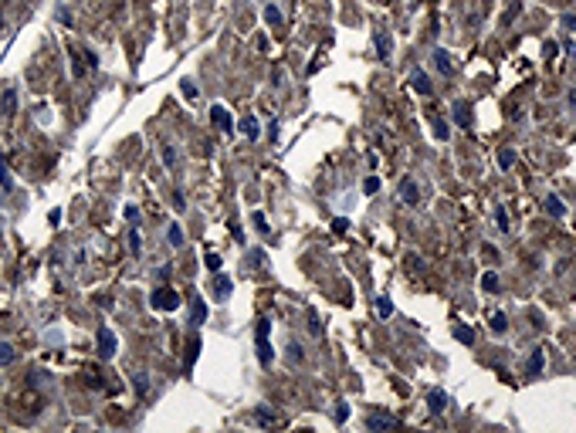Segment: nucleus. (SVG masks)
<instances>
[{
    "label": "nucleus",
    "mask_w": 576,
    "mask_h": 433,
    "mask_svg": "<svg viewBox=\"0 0 576 433\" xmlns=\"http://www.w3.org/2000/svg\"><path fill=\"white\" fill-rule=\"evenodd\" d=\"M566 102L573 105V112H576V88H569V95H566Z\"/></svg>",
    "instance_id": "obj_49"
},
{
    "label": "nucleus",
    "mask_w": 576,
    "mask_h": 433,
    "mask_svg": "<svg viewBox=\"0 0 576 433\" xmlns=\"http://www.w3.org/2000/svg\"><path fill=\"white\" fill-rule=\"evenodd\" d=\"M288 359H292L295 365H302V362H305V352H302V345H298V342L288 345Z\"/></svg>",
    "instance_id": "obj_33"
},
{
    "label": "nucleus",
    "mask_w": 576,
    "mask_h": 433,
    "mask_svg": "<svg viewBox=\"0 0 576 433\" xmlns=\"http://www.w3.org/2000/svg\"><path fill=\"white\" fill-rule=\"evenodd\" d=\"M373 47H376V58H380V61H390V55H393V37H390L386 27H380V31L373 34Z\"/></svg>",
    "instance_id": "obj_4"
},
{
    "label": "nucleus",
    "mask_w": 576,
    "mask_h": 433,
    "mask_svg": "<svg viewBox=\"0 0 576 433\" xmlns=\"http://www.w3.org/2000/svg\"><path fill=\"white\" fill-rule=\"evenodd\" d=\"M410 88L420 91V95H434V85H430V78L424 75V71H414V75H410Z\"/></svg>",
    "instance_id": "obj_12"
},
{
    "label": "nucleus",
    "mask_w": 576,
    "mask_h": 433,
    "mask_svg": "<svg viewBox=\"0 0 576 433\" xmlns=\"http://www.w3.org/2000/svg\"><path fill=\"white\" fill-rule=\"evenodd\" d=\"M95 349H99V359H112L115 349H119L115 332L112 329H99V335H95Z\"/></svg>",
    "instance_id": "obj_2"
},
{
    "label": "nucleus",
    "mask_w": 576,
    "mask_h": 433,
    "mask_svg": "<svg viewBox=\"0 0 576 433\" xmlns=\"http://www.w3.org/2000/svg\"><path fill=\"white\" fill-rule=\"evenodd\" d=\"M197 352H200V339L193 335L190 342H187V365H193V362H197Z\"/></svg>",
    "instance_id": "obj_29"
},
{
    "label": "nucleus",
    "mask_w": 576,
    "mask_h": 433,
    "mask_svg": "<svg viewBox=\"0 0 576 433\" xmlns=\"http://www.w3.org/2000/svg\"><path fill=\"white\" fill-rule=\"evenodd\" d=\"M481 288H485V291H498V288H502L498 274L495 271H485V274H481Z\"/></svg>",
    "instance_id": "obj_24"
},
{
    "label": "nucleus",
    "mask_w": 576,
    "mask_h": 433,
    "mask_svg": "<svg viewBox=\"0 0 576 433\" xmlns=\"http://www.w3.org/2000/svg\"><path fill=\"white\" fill-rule=\"evenodd\" d=\"M125 220H129V224H139V206H132V203L125 206Z\"/></svg>",
    "instance_id": "obj_37"
},
{
    "label": "nucleus",
    "mask_w": 576,
    "mask_h": 433,
    "mask_svg": "<svg viewBox=\"0 0 576 433\" xmlns=\"http://www.w3.org/2000/svg\"><path fill=\"white\" fill-rule=\"evenodd\" d=\"M308 332H312V335H322V318H319V315L308 318Z\"/></svg>",
    "instance_id": "obj_36"
},
{
    "label": "nucleus",
    "mask_w": 576,
    "mask_h": 433,
    "mask_svg": "<svg viewBox=\"0 0 576 433\" xmlns=\"http://www.w3.org/2000/svg\"><path fill=\"white\" fill-rule=\"evenodd\" d=\"M498 166L502 170H512L515 166V149H498Z\"/></svg>",
    "instance_id": "obj_23"
},
{
    "label": "nucleus",
    "mask_w": 576,
    "mask_h": 433,
    "mask_svg": "<svg viewBox=\"0 0 576 433\" xmlns=\"http://www.w3.org/2000/svg\"><path fill=\"white\" fill-rule=\"evenodd\" d=\"M396 193H400V200H404L407 206H417V203H420V186H417V180H414V176H404V180H400V186H396Z\"/></svg>",
    "instance_id": "obj_3"
},
{
    "label": "nucleus",
    "mask_w": 576,
    "mask_h": 433,
    "mask_svg": "<svg viewBox=\"0 0 576 433\" xmlns=\"http://www.w3.org/2000/svg\"><path fill=\"white\" fill-rule=\"evenodd\" d=\"M407 267H410V271H420V257H414V254H410V257H407Z\"/></svg>",
    "instance_id": "obj_47"
},
{
    "label": "nucleus",
    "mask_w": 576,
    "mask_h": 433,
    "mask_svg": "<svg viewBox=\"0 0 576 433\" xmlns=\"http://www.w3.org/2000/svg\"><path fill=\"white\" fill-rule=\"evenodd\" d=\"M254 342H258V359H261V365H271V362H275V349H271L268 335H254Z\"/></svg>",
    "instance_id": "obj_10"
},
{
    "label": "nucleus",
    "mask_w": 576,
    "mask_h": 433,
    "mask_svg": "<svg viewBox=\"0 0 576 433\" xmlns=\"http://www.w3.org/2000/svg\"><path fill=\"white\" fill-rule=\"evenodd\" d=\"M451 122H454L458 129H471V122H474L471 105H468V102H458V105L451 109Z\"/></svg>",
    "instance_id": "obj_6"
},
{
    "label": "nucleus",
    "mask_w": 576,
    "mask_h": 433,
    "mask_svg": "<svg viewBox=\"0 0 576 433\" xmlns=\"http://www.w3.org/2000/svg\"><path fill=\"white\" fill-rule=\"evenodd\" d=\"M376 311H380L383 318H390V315H393V301H390L386 295H380V298H376Z\"/></svg>",
    "instance_id": "obj_26"
},
{
    "label": "nucleus",
    "mask_w": 576,
    "mask_h": 433,
    "mask_svg": "<svg viewBox=\"0 0 576 433\" xmlns=\"http://www.w3.org/2000/svg\"><path fill=\"white\" fill-rule=\"evenodd\" d=\"M0 31H4V17H0Z\"/></svg>",
    "instance_id": "obj_50"
},
{
    "label": "nucleus",
    "mask_w": 576,
    "mask_h": 433,
    "mask_svg": "<svg viewBox=\"0 0 576 433\" xmlns=\"http://www.w3.org/2000/svg\"><path fill=\"white\" fill-rule=\"evenodd\" d=\"M207 267H210V271H220V257H217V254H207Z\"/></svg>",
    "instance_id": "obj_42"
},
{
    "label": "nucleus",
    "mask_w": 576,
    "mask_h": 433,
    "mask_svg": "<svg viewBox=\"0 0 576 433\" xmlns=\"http://www.w3.org/2000/svg\"><path fill=\"white\" fill-rule=\"evenodd\" d=\"M563 27H569V31L576 34V14H563Z\"/></svg>",
    "instance_id": "obj_40"
},
{
    "label": "nucleus",
    "mask_w": 576,
    "mask_h": 433,
    "mask_svg": "<svg viewBox=\"0 0 576 433\" xmlns=\"http://www.w3.org/2000/svg\"><path fill=\"white\" fill-rule=\"evenodd\" d=\"M163 166H166V170L176 166V149L169 146V142H163Z\"/></svg>",
    "instance_id": "obj_28"
},
{
    "label": "nucleus",
    "mask_w": 576,
    "mask_h": 433,
    "mask_svg": "<svg viewBox=\"0 0 576 433\" xmlns=\"http://www.w3.org/2000/svg\"><path fill=\"white\" fill-rule=\"evenodd\" d=\"M488 329L495 332V335L508 332V318H505V311H495V315H492V325H488Z\"/></svg>",
    "instance_id": "obj_19"
},
{
    "label": "nucleus",
    "mask_w": 576,
    "mask_h": 433,
    "mask_svg": "<svg viewBox=\"0 0 576 433\" xmlns=\"http://www.w3.org/2000/svg\"><path fill=\"white\" fill-rule=\"evenodd\" d=\"M396 426V416H386V413H370L366 416V430L370 433H383V430H393Z\"/></svg>",
    "instance_id": "obj_5"
},
{
    "label": "nucleus",
    "mask_w": 576,
    "mask_h": 433,
    "mask_svg": "<svg viewBox=\"0 0 576 433\" xmlns=\"http://www.w3.org/2000/svg\"><path fill=\"white\" fill-rule=\"evenodd\" d=\"M251 224H254V230H258L261 237H264V234H271V224L264 220V213H261V210H254V213H251Z\"/></svg>",
    "instance_id": "obj_18"
},
{
    "label": "nucleus",
    "mask_w": 576,
    "mask_h": 433,
    "mask_svg": "<svg viewBox=\"0 0 576 433\" xmlns=\"http://www.w3.org/2000/svg\"><path fill=\"white\" fill-rule=\"evenodd\" d=\"M542 365H546V355H542V349H532V359H529V365H525L529 379H532V376H539V372H542Z\"/></svg>",
    "instance_id": "obj_16"
},
{
    "label": "nucleus",
    "mask_w": 576,
    "mask_h": 433,
    "mask_svg": "<svg viewBox=\"0 0 576 433\" xmlns=\"http://www.w3.org/2000/svg\"><path fill=\"white\" fill-rule=\"evenodd\" d=\"M495 227H498V230H508V227H512V220H508L505 206H498V210H495Z\"/></svg>",
    "instance_id": "obj_32"
},
{
    "label": "nucleus",
    "mask_w": 576,
    "mask_h": 433,
    "mask_svg": "<svg viewBox=\"0 0 576 433\" xmlns=\"http://www.w3.org/2000/svg\"><path fill=\"white\" fill-rule=\"evenodd\" d=\"M427 406H430V413H444V410H448V393H444V389H430V393H427Z\"/></svg>",
    "instance_id": "obj_11"
},
{
    "label": "nucleus",
    "mask_w": 576,
    "mask_h": 433,
    "mask_svg": "<svg viewBox=\"0 0 576 433\" xmlns=\"http://www.w3.org/2000/svg\"><path fill=\"white\" fill-rule=\"evenodd\" d=\"M234 291V281L227 278V274H220V271H214V298L217 301H227V295Z\"/></svg>",
    "instance_id": "obj_7"
},
{
    "label": "nucleus",
    "mask_w": 576,
    "mask_h": 433,
    "mask_svg": "<svg viewBox=\"0 0 576 433\" xmlns=\"http://www.w3.org/2000/svg\"><path fill=\"white\" fill-rule=\"evenodd\" d=\"M519 11H522V4H519V0H515V4H512V11L505 14V21H512V17H519Z\"/></svg>",
    "instance_id": "obj_46"
},
{
    "label": "nucleus",
    "mask_w": 576,
    "mask_h": 433,
    "mask_svg": "<svg viewBox=\"0 0 576 433\" xmlns=\"http://www.w3.org/2000/svg\"><path fill=\"white\" fill-rule=\"evenodd\" d=\"M430 129H434V139H451V126L444 122V119H437V115H430Z\"/></svg>",
    "instance_id": "obj_17"
},
{
    "label": "nucleus",
    "mask_w": 576,
    "mask_h": 433,
    "mask_svg": "<svg viewBox=\"0 0 576 433\" xmlns=\"http://www.w3.org/2000/svg\"><path fill=\"white\" fill-rule=\"evenodd\" d=\"M434 65H437V71L444 75V78H448V75L454 71V65H451V55H448L444 47H437V51H434Z\"/></svg>",
    "instance_id": "obj_13"
},
{
    "label": "nucleus",
    "mask_w": 576,
    "mask_h": 433,
    "mask_svg": "<svg viewBox=\"0 0 576 433\" xmlns=\"http://www.w3.org/2000/svg\"><path fill=\"white\" fill-rule=\"evenodd\" d=\"M254 420H258V423H275V416H271V413H254Z\"/></svg>",
    "instance_id": "obj_44"
},
{
    "label": "nucleus",
    "mask_w": 576,
    "mask_h": 433,
    "mask_svg": "<svg viewBox=\"0 0 576 433\" xmlns=\"http://www.w3.org/2000/svg\"><path fill=\"white\" fill-rule=\"evenodd\" d=\"M136 393H146V376H143V372L136 376Z\"/></svg>",
    "instance_id": "obj_45"
},
{
    "label": "nucleus",
    "mask_w": 576,
    "mask_h": 433,
    "mask_svg": "<svg viewBox=\"0 0 576 433\" xmlns=\"http://www.w3.org/2000/svg\"><path fill=\"white\" fill-rule=\"evenodd\" d=\"M542 206H546V213H549V216H566V210H569V206H566V200H559L556 193L546 196V200H542Z\"/></svg>",
    "instance_id": "obj_9"
},
{
    "label": "nucleus",
    "mask_w": 576,
    "mask_h": 433,
    "mask_svg": "<svg viewBox=\"0 0 576 433\" xmlns=\"http://www.w3.org/2000/svg\"><path fill=\"white\" fill-rule=\"evenodd\" d=\"M203 318H207V305H203V298H193L190 301V325H203Z\"/></svg>",
    "instance_id": "obj_14"
},
{
    "label": "nucleus",
    "mask_w": 576,
    "mask_h": 433,
    "mask_svg": "<svg viewBox=\"0 0 576 433\" xmlns=\"http://www.w3.org/2000/svg\"><path fill=\"white\" fill-rule=\"evenodd\" d=\"M349 230V216H336L332 220V234H346Z\"/></svg>",
    "instance_id": "obj_35"
},
{
    "label": "nucleus",
    "mask_w": 576,
    "mask_h": 433,
    "mask_svg": "<svg viewBox=\"0 0 576 433\" xmlns=\"http://www.w3.org/2000/svg\"><path fill=\"white\" fill-rule=\"evenodd\" d=\"M14 105H17V88H7L0 98V112H14Z\"/></svg>",
    "instance_id": "obj_20"
},
{
    "label": "nucleus",
    "mask_w": 576,
    "mask_h": 433,
    "mask_svg": "<svg viewBox=\"0 0 576 433\" xmlns=\"http://www.w3.org/2000/svg\"><path fill=\"white\" fill-rule=\"evenodd\" d=\"M129 251H132V254H139V251H143V237H139L136 224H132V230H129Z\"/></svg>",
    "instance_id": "obj_31"
},
{
    "label": "nucleus",
    "mask_w": 576,
    "mask_h": 433,
    "mask_svg": "<svg viewBox=\"0 0 576 433\" xmlns=\"http://www.w3.org/2000/svg\"><path fill=\"white\" fill-rule=\"evenodd\" d=\"M210 119H214V126H217V129H224V132H234V119L227 115L224 105H214V109H210Z\"/></svg>",
    "instance_id": "obj_8"
},
{
    "label": "nucleus",
    "mask_w": 576,
    "mask_h": 433,
    "mask_svg": "<svg viewBox=\"0 0 576 433\" xmlns=\"http://www.w3.org/2000/svg\"><path fill=\"white\" fill-rule=\"evenodd\" d=\"M248 261H251V264H264L268 257H264V251H251V257H248Z\"/></svg>",
    "instance_id": "obj_43"
},
{
    "label": "nucleus",
    "mask_w": 576,
    "mask_h": 433,
    "mask_svg": "<svg viewBox=\"0 0 576 433\" xmlns=\"http://www.w3.org/2000/svg\"><path fill=\"white\" fill-rule=\"evenodd\" d=\"M332 416H336V423H346V420H349V403H336Z\"/></svg>",
    "instance_id": "obj_34"
},
{
    "label": "nucleus",
    "mask_w": 576,
    "mask_h": 433,
    "mask_svg": "<svg viewBox=\"0 0 576 433\" xmlns=\"http://www.w3.org/2000/svg\"><path fill=\"white\" fill-rule=\"evenodd\" d=\"M454 339H458L461 345H471L474 342V332L468 329V325H454Z\"/></svg>",
    "instance_id": "obj_22"
},
{
    "label": "nucleus",
    "mask_w": 576,
    "mask_h": 433,
    "mask_svg": "<svg viewBox=\"0 0 576 433\" xmlns=\"http://www.w3.org/2000/svg\"><path fill=\"white\" fill-rule=\"evenodd\" d=\"M264 21H268L271 27H278V24H282V11H278L275 4H268V7H264Z\"/></svg>",
    "instance_id": "obj_27"
},
{
    "label": "nucleus",
    "mask_w": 576,
    "mask_h": 433,
    "mask_svg": "<svg viewBox=\"0 0 576 433\" xmlns=\"http://www.w3.org/2000/svg\"><path fill=\"white\" fill-rule=\"evenodd\" d=\"M241 132H244L248 139H261V126H258V119H254V115H244V119H241Z\"/></svg>",
    "instance_id": "obj_15"
},
{
    "label": "nucleus",
    "mask_w": 576,
    "mask_h": 433,
    "mask_svg": "<svg viewBox=\"0 0 576 433\" xmlns=\"http://www.w3.org/2000/svg\"><path fill=\"white\" fill-rule=\"evenodd\" d=\"M542 51H546V58H556V51H559V44H556V41H546V44H542Z\"/></svg>",
    "instance_id": "obj_39"
},
{
    "label": "nucleus",
    "mask_w": 576,
    "mask_h": 433,
    "mask_svg": "<svg viewBox=\"0 0 576 433\" xmlns=\"http://www.w3.org/2000/svg\"><path fill=\"white\" fill-rule=\"evenodd\" d=\"M0 183H4V190H11V173H7L4 163H0Z\"/></svg>",
    "instance_id": "obj_38"
},
{
    "label": "nucleus",
    "mask_w": 576,
    "mask_h": 433,
    "mask_svg": "<svg viewBox=\"0 0 576 433\" xmlns=\"http://www.w3.org/2000/svg\"><path fill=\"white\" fill-rule=\"evenodd\" d=\"M14 355H17V352H14V345H11V342H0V369H4V365H11V362H14Z\"/></svg>",
    "instance_id": "obj_25"
},
{
    "label": "nucleus",
    "mask_w": 576,
    "mask_h": 433,
    "mask_svg": "<svg viewBox=\"0 0 576 433\" xmlns=\"http://www.w3.org/2000/svg\"><path fill=\"white\" fill-rule=\"evenodd\" d=\"M149 305L159 308V311H173V308H180V295L173 291V288H153V298H149Z\"/></svg>",
    "instance_id": "obj_1"
},
{
    "label": "nucleus",
    "mask_w": 576,
    "mask_h": 433,
    "mask_svg": "<svg viewBox=\"0 0 576 433\" xmlns=\"http://www.w3.org/2000/svg\"><path fill=\"white\" fill-rule=\"evenodd\" d=\"M183 95H187V98H193V95H197V88H193L190 81H183Z\"/></svg>",
    "instance_id": "obj_48"
},
{
    "label": "nucleus",
    "mask_w": 576,
    "mask_h": 433,
    "mask_svg": "<svg viewBox=\"0 0 576 433\" xmlns=\"http://www.w3.org/2000/svg\"><path fill=\"white\" fill-rule=\"evenodd\" d=\"M363 193H366V196L380 193V176H366V180H363Z\"/></svg>",
    "instance_id": "obj_30"
},
{
    "label": "nucleus",
    "mask_w": 576,
    "mask_h": 433,
    "mask_svg": "<svg viewBox=\"0 0 576 433\" xmlns=\"http://www.w3.org/2000/svg\"><path fill=\"white\" fill-rule=\"evenodd\" d=\"M166 240H169V247H180V244H183V230H180V224H169V227H166Z\"/></svg>",
    "instance_id": "obj_21"
},
{
    "label": "nucleus",
    "mask_w": 576,
    "mask_h": 433,
    "mask_svg": "<svg viewBox=\"0 0 576 433\" xmlns=\"http://www.w3.org/2000/svg\"><path fill=\"white\" fill-rule=\"evenodd\" d=\"M81 55H85V65H88V68L99 65V55H95V51H81Z\"/></svg>",
    "instance_id": "obj_41"
}]
</instances>
